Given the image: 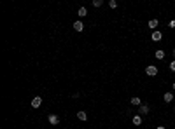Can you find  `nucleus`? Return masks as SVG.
<instances>
[{"label": "nucleus", "mask_w": 175, "mask_h": 129, "mask_svg": "<svg viewBox=\"0 0 175 129\" xmlns=\"http://www.w3.org/2000/svg\"><path fill=\"white\" fill-rule=\"evenodd\" d=\"M147 112H149V106H147V105L140 106V113H147Z\"/></svg>", "instance_id": "obj_12"}, {"label": "nucleus", "mask_w": 175, "mask_h": 129, "mask_svg": "<svg viewBox=\"0 0 175 129\" xmlns=\"http://www.w3.org/2000/svg\"><path fill=\"white\" fill-rule=\"evenodd\" d=\"M86 14H87L86 7H81V9H79V16H81V18H84V16H86Z\"/></svg>", "instance_id": "obj_9"}, {"label": "nucleus", "mask_w": 175, "mask_h": 129, "mask_svg": "<svg viewBox=\"0 0 175 129\" xmlns=\"http://www.w3.org/2000/svg\"><path fill=\"white\" fill-rule=\"evenodd\" d=\"M173 56H175V49H173Z\"/></svg>", "instance_id": "obj_19"}, {"label": "nucleus", "mask_w": 175, "mask_h": 129, "mask_svg": "<svg viewBox=\"0 0 175 129\" xmlns=\"http://www.w3.org/2000/svg\"><path fill=\"white\" fill-rule=\"evenodd\" d=\"M109 5H110L112 9H116V7H117V4H116V0H110V2H109Z\"/></svg>", "instance_id": "obj_15"}, {"label": "nucleus", "mask_w": 175, "mask_h": 129, "mask_svg": "<svg viewBox=\"0 0 175 129\" xmlns=\"http://www.w3.org/2000/svg\"><path fill=\"white\" fill-rule=\"evenodd\" d=\"M133 124L135 126H140V124H142V117H140V115H135L133 117Z\"/></svg>", "instance_id": "obj_7"}, {"label": "nucleus", "mask_w": 175, "mask_h": 129, "mask_svg": "<svg viewBox=\"0 0 175 129\" xmlns=\"http://www.w3.org/2000/svg\"><path fill=\"white\" fill-rule=\"evenodd\" d=\"M156 58L158 59H165V53L163 51H156Z\"/></svg>", "instance_id": "obj_11"}, {"label": "nucleus", "mask_w": 175, "mask_h": 129, "mask_svg": "<svg viewBox=\"0 0 175 129\" xmlns=\"http://www.w3.org/2000/svg\"><path fill=\"white\" fill-rule=\"evenodd\" d=\"M158 26V19H151L149 21V28H156Z\"/></svg>", "instance_id": "obj_10"}, {"label": "nucleus", "mask_w": 175, "mask_h": 129, "mask_svg": "<svg viewBox=\"0 0 175 129\" xmlns=\"http://www.w3.org/2000/svg\"><path fill=\"white\" fill-rule=\"evenodd\" d=\"M172 100H173V94H172V93H166V94H165V101H166V103H170Z\"/></svg>", "instance_id": "obj_8"}, {"label": "nucleus", "mask_w": 175, "mask_h": 129, "mask_svg": "<svg viewBox=\"0 0 175 129\" xmlns=\"http://www.w3.org/2000/svg\"><path fill=\"white\" fill-rule=\"evenodd\" d=\"M152 40L154 42L161 40V31H152Z\"/></svg>", "instance_id": "obj_6"}, {"label": "nucleus", "mask_w": 175, "mask_h": 129, "mask_svg": "<svg viewBox=\"0 0 175 129\" xmlns=\"http://www.w3.org/2000/svg\"><path fill=\"white\" fill-rule=\"evenodd\" d=\"M172 87H173V89H175V82H173V84H172Z\"/></svg>", "instance_id": "obj_18"}, {"label": "nucleus", "mask_w": 175, "mask_h": 129, "mask_svg": "<svg viewBox=\"0 0 175 129\" xmlns=\"http://www.w3.org/2000/svg\"><path fill=\"white\" fill-rule=\"evenodd\" d=\"M74 30H75V31H82V30H84V24H82L81 21H75V23H74Z\"/></svg>", "instance_id": "obj_4"}, {"label": "nucleus", "mask_w": 175, "mask_h": 129, "mask_svg": "<svg viewBox=\"0 0 175 129\" xmlns=\"http://www.w3.org/2000/svg\"><path fill=\"white\" fill-rule=\"evenodd\" d=\"M102 4H103L102 0H93V5H95V7H100V5H102Z\"/></svg>", "instance_id": "obj_14"}, {"label": "nucleus", "mask_w": 175, "mask_h": 129, "mask_svg": "<svg viewBox=\"0 0 175 129\" xmlns=\"http://www.w3.org/2000/svg\"><path fill=\"white\" fill-rule=\"evenodd\" d=\"M77 119L79 120H87V113L86 112H77Z\"/></svg>", "instance_id": "obj_5"}, {"label": "nucleus", "mask_w": 175, "mask_h": 129, "mask_svg": "<svg viewBox=\"0 0 175 129\" xmlns=\"http://www.w3.org/2000/svg\"><path fill=\"white\" fill-rule=\"evenodd\" d=\"M40 105H42V98H40V96H37V98L32 100V106H33V108H39Z\"/></svg>", "instance_id": "obj_2"}, {"label": "nucleus", "mask_w": 175, "mask_h": 129, "mask_svg": "<svg viewBox=\"0 0 175 129\" xmlns=\"http://www.w3.org/2000/svg\"><path fill=\"white\" fill-rule=\"evenodd\" d=\"M173 110H175V108H173Z\"/></svg>", "instance_id": "obj_20"}, {"label": "nucleus", "mask_w": 175, "mask_h": 129, "mask_svg": "<svg viewBox=\"0 0 175 129\" xmlns=\"http://www.w3.org/2000/svg\"><path fill=\"white\" fill-rule=\"evenodd\" d=\"M47 119H49V122H51L52 126H56V124L60 122V117H58V115H54V113H51V115H49Z\"/></svg>", "instance_id": "obj_3"}, {"label": "nucleus", "mask_w": 175, "mask_h": 129, "mask_svg": "<svg viewBox=\"0 0 175 129\" xmlns=\"http://www.w3.org/2000/svg\"><path fill=\"white\" fill-rule=\"evenodd\" d=\"M158 129H165V127H163V126H159V127H158Z\"/></svg>", "instance_id": "obj_17"}, {"label": "nucleus", "mask_w": 175, "mask_h": 129, "mask_svg": "<svg viewBox=\"0 0 175 129\" xmlns=\"http://www.w3.org/2000/svg\"><path fill=\"white\" fill-rule=\"evenodd\" d=\"M145 73H147V75H151V77H154L158 73V68L154 66V64H149V66L145 68Z\"/></svg>", "instance_id": "obj_1"}, {"label": "nucleus", "mask_w": 175, "mask_h": 129, "mask_svg": "<svg viewBox=\"0 0 175 129\" xmlns=\"http://www.w3.org/2000/svg\"><path fill=\"white\" fill-rule=\"evenodd\" d=\"M170 70L175 72V61H172V63H170Z\"/></svg>", "instance_id": "obj_16"}, {"label": "nucleus", "mask_w": 175, "mask_h": 129, "mask_svg": "<svg viewBox=\"0 0 175 129\" xmlns=\"http://www.w3.org/2000/svg\"><path fill=\"white\" fill-rule=\"evenodd\" d=\"M131 105H140V98H131Z\"/></svg>", "instance_id": "obj_13"}]
</instances>
